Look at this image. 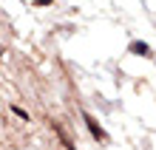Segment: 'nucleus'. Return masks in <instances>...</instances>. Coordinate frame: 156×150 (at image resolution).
Segmentation results:
<instances>
[{
  "instance_id": "1",
  "label": "nucleus",
  "mask_w": 156,
  "mask_h": 150,
  "mask_svg": "<svg viewBox=\"0 0 156 150\" xmlns=\"http://www.w3.org/2000/svg\"><path fill=\"white\" fill-rule=\"evenodd\" d=\"M82 122H85V127H88V133L94 136L97 142H105V139H108V136H105V130L99 127V122H97L94 116H91V113H82Z\"/></svg>"
},
{
  "instance_id": "3",
  "label": "nucleus",
  "mask_w": 156,
  "mask_h": 150,
  "mask_svg": "<svg viewBox=\"0 0 156 150\" xmlns=\"http://www.w3.org/2000/svg\"><path fill=\"white\" fill-rule=\"evenodd\" d=\"M54 130H57V133H60V139H62V145H66V150H77L74 145H71V142H68V136H66V133H62V127H54Z\"/></svg>"
},
{
  "instance_id": "5",
  "label": "nucleus",
  "mask_w": 156,
  "mask_h": 150,
  "mask_svg": "<svg viewBox=\"0 0 156 150\" xmlns=\"http://www.w3.org/2000/svg\"><path fill=\"white\" fill-rule=\"evenodd\" d=\"M34 3H37V6H48L51 0H34Z\"/></svg>"
},
{
  "instance_id": "2",
  "label": "nucleus",
  "mask_w": 156,
  "mask_h": 150,
  "mask_svg": "<svg viewBox=\"0 0 156 150\" xmlns=\"http://www.w3.org/2000/svg\"><path fill=\"white\" fill-rule=\"evenodd\" d=\"M128 51L136 54V57H151V45L148 43H139V40H133L131 45H128Z\"/></svg>"
},
{
  "instance_id": "4",
  "label": "nucleus",
  "mask_w": 156,
  "mask_h": 150,
  "mask_svg": "<svg viewBox=\"0 0 156 150\" xmlns=\"http://www.w3.org/2000/svg\"><path fill=\"white\" fill-rule=\"evenodd\" d=\"M12 110H14V113H17V116H20V119H26V122H29V113H26V110H23V108H12Z\"/></svg>"
}]
</instances>
